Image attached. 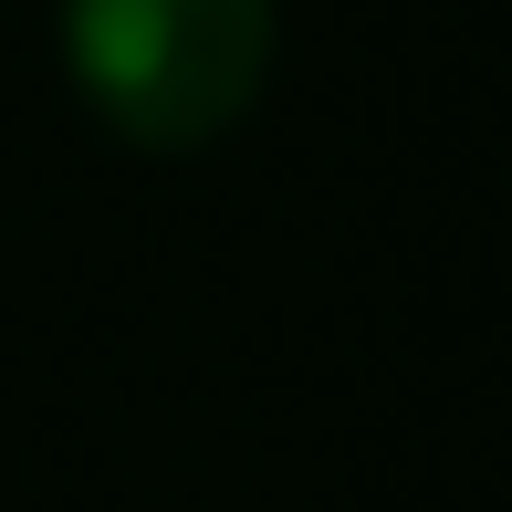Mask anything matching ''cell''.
<instances>
[{
	"label": "cell",
	"instance_id": "1",
	"mask_svg": "<svg viewBox=\"0 0 512 512\" xmlns=\"http://www.w3.org/2000/svg\"><path fill=\"white\" fill-rule=\"evenodd\" d=\"M272 0H63V63L136 147H209L262 105Z\"/></svg>",
	"mask_w": 512,
	"mask_h": 512
}]
</instances>
